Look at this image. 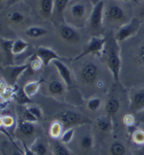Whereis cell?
<instances>
[{
  "instance_id": "6da1fadb",
  "label": "cell",
  "mask_w": 144,
  "mask_h": 155,
  "mask_svg": "<svg viewBox=\"0 0 144 155\" xmlns=\"http://www.w3.org/2000/svg\"><path fill=\"white\" fill-rule=\"evenodd\" d=\"M94 8L91 0H70L63 14L65 23L75 28H82L89 20Z\"/></svg>"
},
{
  "instance_id": "7a4b0ae2",
  "label": "cell",
  "mask_w": 144,
  "mask_h": 155,
  "mask_svg": "<svg viewBox=\"0 0 144 155\" xmlns=\"http://www.w3.org/2000/svg\"><path fill=\"white\" fill-rule=\"evenodd\" d=\"M103 24L120 28L129 22V8L125 0H103Z\"/></svg>"
},
{
  "instance_id": "3957f363",
  "label": "cell",
  "mask_w": 144,
  "mask_h": 155,
  "mask_svg": "<svg viewBox=\"0 0 144 155\" xmlns=\"http://www.w3.org/2000/svg\"><path fill=\"white\" fill-rule=\"evenodd\" d=\"M116 39L114 37L107 39V50H106V61L107 66L111 73L112 78L116 82H119V75L121 71L120 50Z\"/></svg>"
},
{
  "instance_id": "277c9868",
  "label": "cell",
  "mask_w": 144,
  "mask_h": 155,
  "mask_svg": "<svg viewBox=\"0 0 144 155\" xmlns=\"http://www.w3.org/2000/svg\"><path fill=\"white\" fill-rule=\"evenodd\" d=\"M30 16L28 7L24 2H18L12 4L6 14L7 23L12 28H21L28 21Z\"/></svg>"
},
{
  "instance_id": "5b68a950",
  "label": "cell",
  "mask_w": 144,
  "mask_h": 155,
  "mask_svg": "<svg viewBox=\"0 0 144 155\" xmlns=\"http://www.w3.org/2000/svg\"><path fill=\"white\" fill-rule=\"evenodd\" d=\"M56 117V119H59L63 124L65 130L69 128L89 124L92 122V121L85 115L72 110H64L59 112Z\"/></svg>"
},
{
  "instance_id": "8992f818",
  "label": "cell",
  "mask_w": 144,
  "mask_h": 155,
  "mask_svg": "<svg viewBox=\"0 0 144 155\" xmlns=\"http://www.w3.org/2000/svg\"><path fill=\"white\" fill-rule=\"evenodd\" d=\"M107 38L102 35L93 36L86 44L82 53L75 57V61H77L88 55H99L103 52L106 45Z\"/></svg>"
},
{
  "instance_id": "52a82bcc",
  "label": "cell",
  "mask_w": 144,
  "mask_h": 155,
  "mask_svg": "<svg viewBox=\"0 0 144 155\" xmlns=\"http://www.w3.org/2000/svg\"><path fill=\"white\" fill-rule=\"evenodd\" d=\"M141 27V21L139 18L132 17L128 23L118 28L115 35V38L117 42H122L130 37L134 36L139 32Z\"/></svg>"
},
{
  "instance_id": "ba28073f",
  "label": "cell",
  "mask_w": 144,
  "mask_h": 155,
  "mask_svg": "<svg viewBox=\"0 0 144 155\" xmlns=\"http://www.w3.org/2000/svg\"><path fill=\"white\" fill-rule=\"evenodd\" d=\"M29 65L23 64L18 65H6L2 67V77L11 86L15 85L19 77L28 69Z\"/></svg>"
},
{
  "instance_id": "9c48e42d",
  "label": "cell",
  "mask_w": 144,
  "mask_h": 155,
  "mask_svg": "<svg viewBox=\"0 0 144 155\" xmlns=\"http://www.w3.org/2000/svg\"><path fill=\"white\" fill-rule=\"evenodd\" d=\"M99 68L94 63H86L81 68L79 71V78L85 84H93L98 81Z\"/></svg>"
},
{
  "instance_id": "30bf717a",
  "label": "cell",
  "mask_w": 144,
  "mask_h": 155,
  "mask_svg": "<svg viewBox=\"0 0 144 155\" xmlns=\"http://www.w3.org/2000/svg\"><path fill=\"white\" fill-rule=\"evenodd\" d=\"M129 107L130 111L135 114L144 110V88L129 91Z\"/></svg>"
},
{
  "instance_id": "8fae6325",
  "label": "cell",
  "mask_w": 144,
  "mask_h": 155,
  "mask_svg": "<svg viewBox=\"0 0 144 155\" xmlns=\"http://www.w3.org/2000/svg\"><path fill=\"white\" fill-rule=\"evenodd\" d=\"M103 12L104 1L101 0L94 5V8L89 20L90 28L94 32L100 30L102 28L103 25Z\"/></svg>"
},
{
  "instance_id": "7c38bea8",
  "label": "cell",
  "mask_w": 144,
  "mask_h": 155,
  "mask_svg": "<svg viewBox=\"0 0 144 155\" xmlns=\"http://www.w3.org/2000/svg\"><path fill=\"white\" fill-rule=\"evenodd\" d=\"M16 132L18 136L21 138L30 139L36 134V126L35 123L23 120L21 118L18 119L16 125Z\"/></svg>"
},
{
  "instance_id": "4fadbf2b",
  "label": "cell",
  "mask_w": 144,
  "mask_h": 155,
  "mask_svg": "<svg viewBox=\"0 0 144 155\" xmlns=\"http://www.w3.org/2000/svg\"><path fill=\"white\" fill-rule=\"evenodd\" d=\"M35 54L44 66H49L55 60H63L56 51H54L52 48L45 46H39L37 48Z\"/></svg>"
},
{
  "instance_id": "5bb4252c",
  "label": "cell",
  "mask_w": 144,
  "mask_h": 155,
  "mask_svg": "<svg viewBox=\"0 0 144 155\" xmlns=\"http://www.w3.org/2000/svg\"><path fill=\"white\" fill-rule=\"evenodd\" d=\"M59 35L61 38L66 42L77 43L80 40V36L77 31V28L66 23L60 27Z\"/></svg>"
},
{
  "instance_id": "9a60e30c",
  "label": "cell",
  "mask_w": 144,
  "mask_h": 155,
  "mask_svg": "<svg viewBox=\"0 0 144 155\" xmlns=\"http://www.w3.org/2000/svg\"><path fill=\"white\" fill-rule=\"evenodd\" d=\"M52 64L54 65L57 70L58 74L61 77V80L63 81L65 86H70L72 85V75L71 72L68 66L63 62V60H55L52 62Z\"/></svg>"
},
{
  "instance_id": "2e32d148",
  "label": "cell",
  "mask_w": 144,
  "mask_h": 155,
  "mask_svg": "<svg viewBox=\"0 0 144 155\" xmlns=\"http://www.w3.org/2000/svg\"><path fill=\"white\" fill-rule=\"evenodd\" d=\"M13 43H14V40L9 39L2 38L0 41L2 56L4 58V61H6L4 66L14 65L13 61H14V55L12 52Z\"/></svg>"
},
{
  "instance_id": "e0dca14e",
  "label": "cell",
  "mask_w": 144,
  "mask_h": 155,
  "mask_svg": "<svg viewBox=\"0 0 144 155\" xmlns=\"http://www.w3.org/2000/svg\"><path fill=\"white\" fill-rule=\"evenodd\" d=\"M55 0H38L37 6L42 16L44 18H49L54 14Z\"/></svg>"
},
{
  "instance_id": "ac0fdd59",
  "label": "cell",
  "mask_w": 144,
  "mask_h": 155,
  "mask_svg": "<svg viewBox=\"0 0 144 155\" xmlns=\"http://www.w3.org/2000/svg\"><path fill=\"white\" fill-rule=\"evenodd\" d=\"M112 117L105 114L98 117L96 121V127L101 133H109L112 130Z\"/></svg>"
},
{
  "instance_id": "d6986e66",
  "label": "cell",
  "mask_w": 144,
  "mask_h": 155,
  "mask_svg": "<svg viewBox=\"0 0 144 155\" xmlns=\"http://www.w3.org/2000/svg\"><path fill=\"white\" fill-rule=\"evenodd\" d=\"M120 101L119 98L115 95H111L108 98L105 104V112L106 114L111 117H115L120 109Z\"/></svg>"
},
{
  "instance_id": "ffe728a7",
  "label": "cell",
  "mask_w": 144,
  "mask_h": 155,
  "mask_svg": "<svg viewBox=\"0 0 144 155\" xmlns=\"http://www.w3.org/2000/svg\"><path fill=\"white\" fill-rule=\"evenodd\" d=\"M65 86L63 81L59 79H53L48 83L47 90L50 95L52 96H61L65 92Z\"/></svg>"
},
{
  "instance_id": "44dd1931",
  "label": "cell",
  "mask_w": 144,
  "mask_h": 155,
  "mask_svg": "<svg viewBox=\"0 0 144 155\" xmlns=\"http://www.w3.org/2000/svg\"><path fill=\"white\" fill-rule=\"evenodd\" d=\"M65 128L61 121L59 119H56L50 124L49 128V135L53 140H59Z\"/></svg>"
},
{
  "instance_id": "7402d4cb",
  "label": "cell",
  "mask_w": 144,
  "mask_h": 155,
  "mask_svg": "<svg viewBox=\"0 0 144 155\" xmlns=\"http://www.w3.org/2000/svg\"><path fill=\"white\" fill-rule=\"evenodd\" d=\"M94 138L90 133H85L79 137L78 146L83 151L87 152L92 149L94 146Z\"/></svg>"
},
{
  "instance_id": "603a6c76",
  "label": "cell",
  "mask_w": 144,
  "mask_h": 155,
  "mask_svg": "<svg viewBox=\"0 0 144 155\" xmlns=\"http://www.w3.org/2000/svg\"><path fill=\"white\" fill-rule=\"evenodd\" d=\"M50 148L53 155H71L65 144L62 143L59 140H53L50 144Z\"/></svg>"
},
{
  "instance_id": "cb8c5ba5",
  "label": "cell",
  "mask_w": 144,
  "mask_h": 155,
  "mask_svg": "<svg viewBox=\"0 0 144 155\" xmlns=\"http://www.w3.org/2000/svg\"><path fill=\"white\" fill-rule=\"evenodd\" d=\"M48 31L46 29L37 25L29 26L25 30V34L26 36L32 39L39 38V37L46 35Z\"/></svg>"
},
{
  "instance_id": "d4e9b609",
  "label": "cell",
  "mask_w": 144,
  "mask_h": 155,
  "mask_svg": "<svg viewBox=\"0 0 144 155\" xmlns=\"http://www.w3.org/2000/svg\"><path fill=\"white\" fill-rule=\"evenodd\" d=\"M42 82L43 79H39V80L29 81V82L24 85L23 88L29 98H32L33 96H35L37 94Z\"/></svg>"
},
{
  "instance_id": "484cf974",
  "label": "cell",
  "mask_w": 144,
  "mask_h": 155,
  "mask_svg": "<svg viewBox=\"0 0 144 155\" xmlns=\"http://www.w3.org/2000/svg\"><path fill=\"white\" fill-rule=\"evenodd\" d=\"M30 150L36 155H46L48 152L47 145L41 139L36 138L29 145Z\"/></svg>"
},
{
  "instance_id": "4316f807",
  "label": "cell",
  "mask_w": 144,
  "mask_h": 155,
  "mask_svg": "<svg viewBox=\"0 0 144 155\" xmlns=\"http://www.w3.org/2000/svg\"><path fill=\"white\" fill-rule=\"evenodd\" d=\"M13 99L16 102L18 105H30V104L33 103L32 98H29L24 91L23 88H19L17 90L14 94Z\"/></svg>"
},
{
  "instance_id": "83f0119b",
  "label": "cell",
  "mask_w": 144,
  "mask_h": 155,
  "mask_svg": "<svg viewBox=\"0 0 144 155\" xmlns=\"http://www.w3.org/2000/svg\"><path fill=\"white\" fill-rule=\"evenodd\" d=\"M29 46V44L23 39H17L14 40L12 46V52L14 55H20L25 52Z\"/></svg>"
},
{
  "instance_id": "f1b7e54d",
  "label": "cell",
  "mask_w": 144,
  "mask_h": 155,
  "mask_svg": "<svg viewBox=\"0 0 144 155\" xmlns=\"http://www.w3.org/2000/svg\"><path fill=\"white\" fill-rule=\"evenodd\" d=\"M127 150L124 144L120 141L112 142L109 147L110 155H125Z\"/></svg>"
},
{
  "instance_id": "f546056e",
  "label": "cell",
  "mask_w": 144,
  "mask_h": 155,
  "mask_svg": "<svg viewBox=\"0 0 144 155\" xmlns=\"http://www.w3.org/2000/svg\"><path fill=\"white\" fill-rule=\"evenodd\" d=\"M70 0H55L54 9L53 15L62 16L63 18V14L67 7Z\"/></svg>"
},
{
  "instance_id": "4dcf8cb0",
  "label": "cell",
  "mask_w": 144,
  "mask_h": 155,
  "mask_svg": "<svg viewBox=\"0 0 144 155\" xmlns=\"http://www.w3.org/2000/svg\"><path fill=\"white\" fill-rule=\"evenodd\" d=\"M132 140L135 145L144 146V130L136 128L132 134Z\"/></svg>"
},
{
  "instance_id": "1f68e13d",
  "label": "cell",
  "mask_w": 144,
  "mask_h": 155,
  "mask_svg": "<svg viewBox=\"0 0 144 155\" xmlns=\"http://www.w3.org/2000/svg\"><path fill=\"white\" fill-rule=\"evenodd\" d=\"M75 128H67L64 130L63 134L59 139V140L62 143L65 144H69L70 142H72L75 137Z\"/></svg>"
},
{
  "instance_id": "d6a6232c",
  "label": "cell",
  "mask_w": 144,
  "mask_h": 155,
  "mask_svg": "<svg viewBox=\"0 0 144 155\" xmlns=\"http://www.w3.org/2000/svg\"><path fill=\"white\" fill-rule=\"evenodd\" d=\"M135 61L144 69V41L137 47L135 52Z\"/></svg>"
},
{
  "instance_id": "836d02e7",
  "label": "cell",
  "mask_w": 144,
  "mask_h": 155,
  "mask_svg": "<svg viewBox=\"0 0 144 155\" xmlns=\"http://www.w3.org/2000/svg\"><path fill=\"white\" fill-rule=\"evenodd\" d=\"M101 104L102 102L100 98H98V97H93L87 101L86 107L90 111L96 112L101 107Z\"/></svg>"
},
{
  "instance_id": "e575fe53",
  "label": "cell",
  "mask_w": 144,
  "mask_h": 155,
  "mask_svg": "<svg viewBox=\"0 0 144 155\" xmlns=\"http://www.w3.org/2000/svg\"><path fill=\"white\" fill-rule=\"evenodd\" d=\"M15 124V120L13 117L5 114L1 116V127L2 128H11Z\"/></svg>"
},
{
  "instance_id": "d590c367",
  "label": "cell",
  "mask_w": 144,
  "mask_h": 155,
  "mask_svg": "<svg viewBox=\"0 0 144 155\" xmlns=\"http://www.w3.org/2000/svg\"><path fill=\"white\" fill-rule=\"evenodd\" d=\"M30 63H29V67L33 71H37L39 69H41L42 66L43 65L42 61L39 60L38 57L36 56V54H35V56H32V58L30 59Z\"/></svg>"
},
{
  "instance_id": "8d00e7d4",
  "label": "cell",
  "mask_w": 144,
  "mask_h": 155,
  "mask_svg": "<svg viewBox=\"0 0 144 155\" xmlns=\"http://www.w3.org/2000/svg\"><path fill=\"white\" fill-rule=\"evenodd\" d=\"M21 119L25 121H30V122L35 123V124L37 123V121H39L38 119H37V117L32 114V113H31L30 111H29L27 107H25V109L24 110V111L23 112Z\"/></svg>"
},
{
  "instance_id": "74e56055",
  "label": "cell",
  "mask_w": 144,
  "mask_h": 155,
  "mask_svg": "<svg viewBox=\"0 0 144 155\" xmlns=\"http://www.w3.org/2000/svg\"><path fill=\"white\" fill-rule=\"evenodd\" d=\"M123 124L126 127H132L134 125L135 122H136V117L134 114H127L123 117Z\"/></svg>"
},
{
  "instance_id": "f35d334b",
  "label": "cell",
  "mask_w": 144,
  "mask_h": 155,
  "mask_svg": "<svg viewBox=\"0 0 144 155\" xmlns=\"http://www.w3.org/2000/svg\"><path fill=\"white\" fill-rule=\"evenodd\" d=\"M26 107L28 108L29 111L31 113H32V114L38 119V120H40V119L42 118V111L41 108L38 107L37 105L31 106L30 105H28Z\"/></svg>"
},
{
  "instance_id": "ab89813d",
  "label": "cell",
  "mask_w": 144,
  "mask_h": 155,
  "mask_svg": "<svg viewBox=\"0 0 144 155\" xmlns=\"http://www.w3.org/2000/svg\"><path fill=\"white\" fill-rule=\"evenodd\" d=\"M22 146H23L24 155H36L30 150V147H29L27 143L22 142Z\"/></svg>"
},
{
  "instance_id": "60d3db41",
  "label": "cell",
  "mask_w": 144,
  "mask_h": 155,
  "mask_svg": "<svg viewBox=\"0 0 144 155\" xmlns=\"http://www.w3.org/2000/svg\"><path fill=\"white\" fill-rule=\"evenodd\" d=\"M135 117L137 122L144 124V110L135 114Z\"/></svg>"
},
{
  "instance_id": "b9f144b4",
  "label": "cell",
  "mask_w": 144,
  "mask_h": 155,
  "mask_svg": "<svg viewBox=\"0 0 144 155\" xmlns=\"http://www.w3.org/2000/svg\"><path fill=\"white\" fill-rule=\"evenodd\" d=\"M139 16H140L141 18H144V0L141 3L140 6V8H139Z\"/></svg>"
},
{
  "instance_id": "7bdbcfd3",
  "label": "cell",
  "mask_w": 144,
  "mask_h": 155,
  "mask_svg": "<svg viewBox=\"0 0 144 155\" xmlns=\"http://www.w3.org/2000/svg\"><path fill=\"white\" fill-rule=\"evenodd\" d=\"M132 155H144V148L135 152Z\"/></svg>"
},
{
  "instance_id": "ee69618b",
  "label": "cell",
  "mask_w": 144,
  "mask_h": 155,
  "mask_svg": "<svg viewBox=\"0 0 144 155\" xmlns=\"http://www.w3.org/2000/svg\"><path fill=\"white\" fill-rule=\"evenodd\" d=\"M9 1V0H0V4H1V8H3V5L7 3V2Z\"/></svg>"
},
{
  "instance_id": "f6af8a7d",
  "label": "cell",
  "mask_w": 144,
  "mask_h": 155,
  "mask_svg": "<svg viewBox=\"0 0 144 155\" xmlns=\"http://www.w3.org/2000/svg\"><path fill=\"white\" fill-rule=\"evenodd\" d=\"M91 1H92V2L93 4H94H94H96V3H98L99 2L101 1V0H91Z\"/></svg>"
},
{
  "instance_id": "bcb514c9",
  "label": "cell",
  "mask_w": 144,
  "mask_h": 155,
  "mask_svg": "<svg viewBox=\"0 0 144 155\" xmlns=\"http://www.w3.org/2000/svg\"><path fill=\"white\" fill-rule=\"evenodd\" d=\"M125 1H129V2H134L135 4H139V2L136 1V0H125Z\"/></svg>"
},
{
  "instance_id": "7dc6e473",
  "label": "cell",
  "mask_w": 144,
  "mask_h": 155,
  "mask_svg": "<svg viewBox=\"0 0 144 155\" xmlns=\"http://www.w3.org/2000/svg\"><path fill=\"white\" fill-rule=\"evenodd\" d=\"M136 1H137V2H139V0H136Z\"/></svg>"
}]
</instances>
